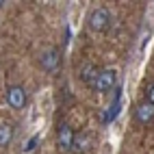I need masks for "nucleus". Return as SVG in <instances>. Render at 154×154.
I'll list each match as a JSON object with an SVG mask.
<instances>
[{
    "instance_id": "nucleus-6",
    "label": "nucleus",
    "mask_w": 154,
    "mask_h": 154,
    "mask_svg": "<svg viewBox=\"0 0 154 154\" xmlns=\"http://www.w3.org/2000/svg\"><path fill=\"white\" fill-rule=\"evenodd\" d=\"M135 119L141 126H150L154 124V104H150L148 100H143L141 104H137L135 109Z\"/></svg>"
},
{
    "instance_id": "nucleus-11",
    "label": "nucleus",
    "mask_w": 154,
    "mask_h": 154,
    "mask_svg": "<svg viewBox=\"0 0 154 154\" xmlns=\"http://www.w3.org/2000/svg\"><path fill=\"white\" fill-rule=\"evenodd\" d=\"M146 100L150 102V104H154V85L148 89V94H146Z\"/></svg>"
},
{
    "instance_id": "nucleus-4",
    "label": "nucleus",
    "mask_w": 154,
    "mask_h": 154,
    "mask_svg": "<svg viewBox=\"0 0 154 154\" xmlns=\"http://www.w3.org/2000/svg\"><path fill=\"white\" fill-rule=\"evenodd\" d=\"M74 130L67 122H61L59 128H57V150L61 154H69L74 152Z\"/></svg>"
},
{
    "instance_id": "nucleus-10",
    "label": "nucleus",
    "mask_w": 154,
    "mask_h": 154,
    "mask_svg": "<svg viewBox=\"0 0 154 154\" xmlns=\"http://www.w3.org/2000/svg\"><path fill=\"white\" fill-rule=\"evenodd\" d=\"M37 141H39V135H35L33 139L28 141V146H24V152H30V150H35V148H37Z\"/></svg>"
},
{
    "instance_id": "nucleus-8",
    "label": "nucleus",
    "mask_w": 154,
    "mask_h": 154,
    "mask_svg": "<svg viewBox=\"0 0 154 154\" xmlns=\"http://www.w3.org/2000/svg\"><path fill=\"white\" fill-rule=\"evenodd\" d=\"M15 139V126L11 122H2L0 124V148H9Z\"/></svg>"
},
{
    "instance_id": "nucleus-3",
    "label": "nucleus",
    "mask_w": 154,
    "mask_h": 154,
    "mask_svg": "<svg viewBox=\"0 0 154 154\" xmlns=\"http://www.w3.org/2000/svg\"><path fill=\"white\" fill-rule=\"evenodd\" d=\"M117 85V69H113V67H104V69H100L98 72V76L96 80L91 83V89L98 91V94H109V91Z\"/></svg>"
},
{
    "instance_id": "nucleus-7",
    "label": "nucleus",
    "mask_w": 154,
    "mask_h": 154,
    "mask_svg": "<svg viewBox=\"0 0 154 154\" xmlns=\"http://www.w3.org/2000/svg\"><path fill=\"white\" fill-rule=\"evenodd\" d=\"M91 148H94V137H91V132H78L74 137V152L89 154Z\"/></svg>"
},
{
    "instance_id": "nucleus-2",
    "label": "nucleus",
    "mask_w": 154,
    "mask_h": 154,
    "mask_svg": "<svg viewBox=\"0 0 154 154\" xmlns=\"http://www.w3.org/2000/svg\"><path fill=\"white\" fill-rule=\"evenodd\" d=\"M5 98H7V104L11 106L13 111H20V109H24L26 102H28V91H26L24 85L13 83V85H7Z\"/></svg>"
},
{
    "instance_id": "nucleus-1",
    "label": "nucleus",
    "mask_w": 154,
    "mask_h": 154,
    "mask_svg": "<svg viewBox=\"0 0 154 154\" xmlns=\"http://www.w3.org/2000/svg\"><path fill=\"white\" fill-rule=\"evenodd\" d=\"M111 26V13L106 7H96L91 9L87 15V28L91 33H104V30Z\"/></svg>"
},
{
    "instance_id": "nucleus-9",
    "label": "nucleus",
    "mask_w": 154,
    "mask_h": 154,
    "mask_svg": "<svg viewBox=\"0 0 154 154\" xmlns=\"http://www.w3.org/2000/svg\"><path fill=\"white\" fill-rule=\"evenodd\" d=\"M98 72H100V67H96L94 63H87V65L80 67V80H83V83H87V85H91V83L96 80Z\"/></svg>"
},
{
    "instance_id": "nucleus-12",
    "label": "nucleus",
    "mask_w": 154,
    "mask_h": 154,
    "mask_svg": "<svg viewBox=\"0 0 154 154\" xmlns=\"http://www.w3.org/2000/svg\"><path fill=\"white\" fill-rule=\"evenodd\" d=\"M5 5H7V2H5V0H0V9H2V7H5Z\"/></svg>"
},
{
    "instance_id": "nucleus-5",
    "label": "nucleus",
    "mask_w": 154,
    "mask_h": 154,
    "mask_svg": "<svg viewBox=\"0 0 154 154\" xmlns=\"http://www.w3.org/2000/svg\"><path fill=\"white\" fill-rule=\"evenodd\" d=\"M39 67L46 74H54L61 67V50L57 46H50V48L42 50V54H39Z\"/></svg>"
}]
</instances>
